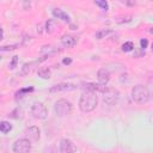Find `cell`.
<instances>
[{
  "label": "cell",
  "instance_id": "9",
  "mask_svg": "<svg viewBox=\"0 0 153 153\" xmlns=\"http://www.w3.org/2000/svg\"><path fill=\"white\" fill-rule=\"evenodd\" d=\"M97 79H98V84L106 85L110 80V72L106 68H100L97 73Z\"/></svg>",
  "mask_w": 153,
  "mask_h": 153
},
{
  "label": "cell",
  "instance_id": "16",
  "mask_svg": "<svg viewBox=\"0 0 153 153\" xmlns=\"http://www.w3.org/2000/svg\"><path fill=\"white\" fill-rule=\"evenodd\" d=\"M37 74H38V76H41L42 79H49L50 75H51V71H50L49 67H42V68H39V69L37 71Z\"/></svg>",
  "mask_w": 153,
  "mask_h": 153
},
{
  "label": "cell",
  "instance_id": "24",
  "mask_svg": "<svg viewBox=\"0 0 153 153\" xmlns=\"http://www.w3.org/2000/svg\"><path fill=\"white\" fill-rule=\"evenodd\" d=\"M17 62H18V56H13L12 62L10 63V69H14L16 66H17Z\"/></svg>",
  "mask_w": 153,
  "mask_h": 153
},
{
  "label": "cell",
  "instance_id": "14",
  "mask_svg": "<svg viewBox=\"0 0 153 153\" xmlns=\"http://www.w3.org/2000/svg\"><path fill=\"white\" fill-rule=\"evenodd\" d=\"M57 27H59V25H57V22L55 19H49L45 23V31H47V33H54L57 30Z\"/></svg>",
  "mask_w": 153,
  "mask_h": 153
},
{
  "label": "cell",
  "instance_id": "8",
  "mask_svg": "<svg viewBox=\"0 0 153 153\" xmlns=\"http://www.w3.org/2000/svg\"><path fill=\"white\" fill-rule=\"evenodd\" d=\"M76 148L69 139H62L60 141V153H75Z\"/></svg>",
  "mask_w": 153,
  "mask_h": 153
},
{
  "label": "cell",
  "instance_id": "27",
  "mask_svg": "<svg viewBox=\"0 0 153 153\" xmlns=\"http://www.w3.org/2000/svg\"><path fill=\"white\" fill-rule=\"evenodd\" d=\"M2 37H4V30L0 27V41L2 39Z\"/></svg>",
  "mask_w": 153,
  "mask_h": 153
},
{
  "label": "cell",
  "instance_id": "26",
  "mask_svg": "<svg viewBox=\"0 0 153 153\" xmlns=\"http://www.w3.org/2000/svg\"><path fill=\"white\" fill-rule=\"evenodd\" d=\"M71 62H72V60H71L69 57H67V59H63V61H62V63H63V65H69Z\"/></svg>",
  "mask_w": 153,
  "mask_h": 153
},
{
  "label": "cell",
  "instance_id": "17",
  "mask_svg": "<svg viewBox=\"0 0 153 153\" xmlns=\"http://www.w3.org/2000/svg\"><path fill=\"white\" fill-rule=\"evenodd\" d=\"M110 33H112V30H110V29H102V30H98L96 32V38L97 39H102V38L106 37Z\"/></svg>",
  "mask_w": 153,
  "mask_h": 153
},
{
  "label": "cell",
  "instance_id": "18",
  "mask_svg": "<svg viewBox=\"0 0 153 153\" xmlns=\"http://www.w3.org/2000/svg\"><path fill=\"white\" fill-rule=\"evenodd\" d=\"M11 129H12V126L10 124V122H6V121L0 122V131L1 133H8Z\"/></svg>",
  "mask_w": 153,
  "mask_h": 153
},
{
  "label": "cell",
  "instance_id": "5",
  "mask_svg": "<svg viewBox=\"0 0 153 153\" xmlns=\"http://www.w3.org/2000/svg\"><path fill=\"white\" fill-rule=\"evenodd\" d=\"M31 151V141L27 139H18L13 143L14 153H30Z\"/></svg>",
  "mask_w": 153,
  "mask_h": 153
},
{
  "label": "cell",
  "instance_id": "4",
  "mask_svg": "<svg viewBox=\"0 0 153 153\" xmlns=\"http://www.w3.org/2000/svg\"><path fill=\"white\" fill-rule=\"evenodd\" d=\"M31 114L35 118H38V120H45L47 116H48V111H47V108L43 103L41 102H35L31 106Z\"/></svg>",
  "mask_w": 153,
  "mask_h": 153
},
{
  "label": "cell",
  "instance_id": "3",
  "mask_svg": "<svg viewBox=\"0 0 153 153\" xmlns=\"http://www.w3.org/2000/svg\"><path fill=\"white\" fill-rule=\"evenodd\" d=\"M54 111H55V114L57 116L63 117V116L71 114V111H72V104L67 99H59V100L55 102Z\"/></svg>",
  "mask_w": 153,
  "mask_h": 153
},
{
  "label": "cell",
  "instance_id": "28",
  "mask_svg": "<svg viewBox=\"0 0 153 153\" xmlns=\"http://www.w3.org/2000/svg\"><path fill=\"white\" fill-rule=\"evenodd\" d=\"M1 59H2V57H1V55H0V61H1Z\"/></svg>",
  "mask_w": 153,
  "mask_h": 153
},
{
  "label": "cell",
  "instance_id": "15",
  "mask_svg": "<svg viewBox=\"0 0 153 153\" xmlns=\"http://www.w3.org/2000/svg\"><path fill=\"white\" fill-rule=\"evenodd\" d=\"M37 65V62H29V63H24L23 67H22V75H26V74H30L35 66Z\"/></svg>",
  "mask_w": 153,
  "mask_h": 153
},
{
  "label": "cell",
  "instance_id": "21",
  "mask_svg": "<svg viewBox=\"0 0 153 153\" xmlns=\"http://www.w3.org/2000/svg\"><path fill=\"white\" fill-rule=\"evenodd\" d=\"M131 20V16L127 14V16H122L117 19V23H129Z\"/></svg>",
  "mask_w": 153,
  "mask_h": 153
},
{
  "label": "cell",
  "instance_id": "7",
  "mask_svg": "<svg viewBox=\"0 0 153 153\" xmlns=\"http://www.w3.org/2000/svg\"><path fill=\"white\" fill-rule=\"evenodd\" d=\"M76 86L73 85V84H69V82H61V84H57V85H54L49 88V92L50 93H56V92H66V91H72V90H75Z\"/></svg>",
  "mask_w": 153,
  "mask_h": 153
},
{
  "label": "cell",
  "instance_id": "13",
  "mask_svg": "<svg viewBox=\"0 0 153 153\" xmlns=\"http://www.w3.org/2000/svg\"><path fill=\"white\" fill-rule=\"evenodd\" d=\"M53 16H54L55 18L61 19V20L67 22V23H69V20H71L69 16H68L63 10H61V8H54V10H53Z\"/></svg>",
  "mask_w": 153,
  "mask_h": 153
},
{
  "label": "cell",
  "instance_id": "22",
  "mask_svg": "<svg viewBox=\"0 0 153 153\" xmlns=\"http://www.w3.org/2000/svg\"><path fill=\"white\" fill-rule=\"evenodd\" d=\"M32 91H33V87L22 88L20 91H18V92H17V98H18V97H22V94H24V93H29V92H32Z\"/></svg>",
  "mask_w": 153,
  "mask_h": 153
},
{
  "label": "cell",
  "instance_id": "2",
  "mask_svg": "<svg viewBox=\"0 0 153 153\" xmlns=\"http://www.w3.org/2000/svg\"><path fill=\"white\" fill-rule=\"evenodd\" d=\"M131 99L137 104H146L151 99V93L146 86L136 85L131 90Z\"/></svg>",
  "mask_w": 153,
  "mask_h": 153
},
{
  "label": "cell",
  "instance_id": "19",
  "mask_svg": "<svg viewBox=\"0 0 153 153\" xmlns=\"http://www.w3.org/2000/svg\"><path fill=\"white\" fill-rule=\"evenodd\" d=\"M94 4H96L97 6H99V7H100L102 10H104V11H108V10H109V4H108L105 0H96Z\"/></svg>",
  "mask_w": 153,
  "mask_h": 153
},
{
  "label": "cell",
  "instance_id": "12",
  "mask_svg": "<svg viewBox=\"0 0 153 153\" xmlns=\"http://www.w3.org/2000/svg\"><path fill=\"white\" fill-rule=\"evenodd\" d=\"M85 88L87 91H91V92H94V93L96 92L104 93L108 87L105 85H100V84H96V82H87V84H85Z\"/></svg>",
  "mask_w": 153,
  "mask_h": 153
},
{
  "label": "cell",
  "instance_id": "1",
  "mask_svg": "<svg viewBox=\"0 0 153 153\" xmlns=\"http://www.w3.org/2000/svg\"><path fill=\"white\" fill-rule=\"evenodd\" d=\"M98 104V97L94 92L85 91L79 99V109L82 112H91L96 109Z\"/></svg>",
  "mask_w": 153,
  "mask_h": 153
},
{
  "label": "cell",
  "instance_id": "10",
  "mask_svg": "<svg viewBox=\"0 0 153 153\" xmlns=\"http://www.w3.org/2000/svg\"><path fill=\"white\" fill-rule=\"evenodd\" d=\"M25 134H26L29 141H38L39 140V129L37 127H35V126L29 127L25 130Z\"/></svg>",
  "mask_w": 153,
  "mask_h": 153
},
{
  "label": "cell",
  "instance_id": "6",
  "mask_svg": "<svg viewBox=\"0 0 153 153\" xmlns=\"http://www.w3.org/2000/svg\"><path fill=\"white\" fill-rule=\"evenodd\" d=\"M118 100V92L114 88H106V91L104 92V103L106 104H110V105H114L116 104Z\"/></svg>",
  "mask_w": 153,
  "mask_h": 153
},
{
  "label": "cell",
  "instance_id": "23",
  "mask_svg": "<svg viewBox=\"0 0 153 153\" xmlns=\"http://www.w3.org/2000/svg\"><path fill=\"white\" fill-rule=\"evenodd\" d=\"M18 44H13V45H5V47H1L0 48V51H8V50H13V49H17Z\"/></svg>",
  "mask_w": 153,
  "mask_h": 153
},
{
  "label": "cell",
  "instance_id": "20",
  "mask_svg": "<svg viewBox=\"0 0 153 153\" xmlns=\"http://www.w3.org/2000/svg\"><path fill=\"white\" fill-rule=\"evenodd\" d=\"M134 49V44H133V42H126V43H123L122 44V50L123 51H126V53H128V51H131Z\"/></svg>",
  "mask_w": 153,
  "mask_h": 153
},
{
  "label": "cell",
  "instance_id": "25",
  "mask_svg": "<svg viewBox=\"0 0 153 153\" xmlns=\"http://www.w3.org/2000/svg\"><path fill=\"white\" fill-rule=\"evenodd\" d=\"M140 45H141V48H142V49H146V48H147V45H148V41H147L146 38H142V39L140 41Z\"/></svg>",
  "mask_w": 153,
  "mask_h": 153
},
{
  "label": "cell",
  "instance_id": "11",
  "mask_svg": "<svg viewBox=\"0 0 153 153\" xmlns=\"http://www.w3.org/2000/svg\"><path fill=\"white\" fill-rule=\"evenodd\" d=\"M61 43L65 48H72L78 43V38L71 35H63L61 37Z\"/></svg>",
  "mask_w": 153,
  "mask_h": 153
}]
</instances>
